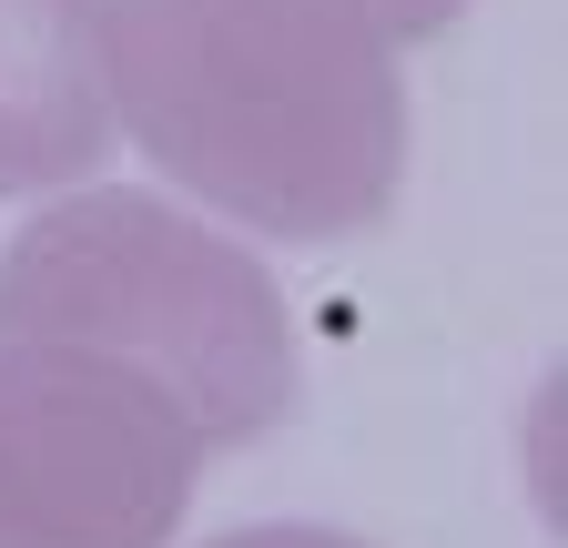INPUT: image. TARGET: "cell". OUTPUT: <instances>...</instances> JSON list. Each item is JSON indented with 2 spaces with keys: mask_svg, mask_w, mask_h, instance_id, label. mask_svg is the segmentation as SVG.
Returning <instances> with one entry per match:
<instances>
[{
  "mask_svg": "<svg viewBox=\"0 0 568 548\" xmlns=\"http://www.w3.org/2000/svg\"><path fill=\"white\" fill-rule=\"evenodd\" d=\"M0 335L132 356L213 447H254L295 417V325L274 274L163 193H61L0 254Z\"/></svg>",
  "mask_w": 568,
  "mask_h": 548,
  "instance_id": "7a4b0ae2",
  "label": "cell"
},
{
  "mask_svg": "<svg viewBox=\"0 0 568 548\" xmlns=\"http://www.w3.org/2000/svg\"><path fill=\"white\" fill-rule=\"evenodd\" d=\"M112 122L274 244H355L406 183V82L376 0H112Z\"/></svg>",
  "mask_w": 568,
  "mask_h": 548,
  "instance_id": "6da1fadb",
  "label": "cell"
},
{
  "mask_svg": "<svg viewBox=\"0 0 568 548\" xmlns=\"http://www.w3.org/2000/svg\"><path fill=\"white\" fill-rule=\"evenodd\" d=\"M213 437L132 356L0 335V548H163Z\"/></svg>",
  "mask_w": 568,
  "mask_h": 548,
  "instance_id": "3957f363",
  "label": "cell"
},
{
  "mask_svg": "<svg viewBox=\"0 0 568 548\" xmlns=\"http://www.w3.org/2000/svg\"><path fill=\"white\" fill-rule=\"evenodd\" d=\"M112 0H0V193H61L112 153Z\"/></svg>",
  "mask_w": 568,
  "mask_h": 548,
  "instance_id": "277c9868",
  "label": "cell"
},
{
  "mask_svg": "<svg viewBox=\"0 0 568 548\" xmlns=\"http://www.w3.org/2000/svg\"><path fill=\"white\" fill-rule=\"evenodd\" d=\"M467 11V0H376V21H386V41H437L447 21Z\"/></svg>",
  "mask_w": 568,
  "mask_h": 548,
  "instance_id": "8992f818",
  "label": "cell"
},
{
  "mask_svg": "<svg viewBox=\"0 0 568 548\" xmlns=\"http://www.w3.org/2000/svg\"><path fill=\"white\" fill-rule=\"evenodd\" d=\"M213 548H366V538H345V528H305V518H264V528H224Z\"/></svg>",
  "mask_w": 568,
  "mask_h": 548,
  "instance_id": "5b68a950",
  "label": "cell"
}]
</instances>
